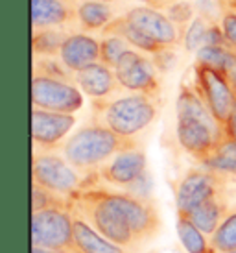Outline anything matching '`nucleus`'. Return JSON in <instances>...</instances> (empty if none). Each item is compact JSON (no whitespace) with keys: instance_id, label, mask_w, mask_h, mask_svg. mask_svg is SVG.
Listing matches in <instances>:
<instances>
[{"instance_id":"nucleus-20","label":"nucleus","mask_w":236,"mask_h":253,"mask_svg":"<svg viewBox=\"0 0 236 253\" xmlns=\"http://www.w3.org/2000/svg\"><path fill=\"white\" fill-rule=\"evenodd\" d=\"M231 205H229V198L227 196H220V198H212L205 202L203 205H199L197 209L188 214V218L194 222L199 229H201L205 235H212V233L218 229V225L223 222V218L227 216Z\"/></svg>"},{"instance_id":"nucleus-23","label":"nucleus","mask_w":236,"mask_h":253,"mask_svg":"<svg viewBox=\"0 0 236 253\" xmlns=\"http://www.w3.org/2000/svg\"><path fill=\"white\" fill-rule=\"evenodd\" d=\"M72 30L41 28L32 30V56L34 57H57L63 41Z\"/></svg>"},{"instance_id":"nucleus-1","label":"nucleus","mask_w":236,"mask_h":253,"mask_svg":"<svg viewBox=\"0 0 236 253\" xmlns=\"http://www.w3.org/2000/svg\"><path fill=\"white\" fill-rule=\"evenodd\" d=\"M70 207L76 216L105 239L135 253L155 239L162 227L159 209L152 198L137 196L104 183L78 190L70 196Z\"/></svg>"},{"instance_id":"nucleus-26","label":"nucleus","mask_w":236,"mask_h":253,"mask_svg":"<svg viewBox=\"0 0 236 253\" xmlns=\"http://www.w3.org/2000/svg\"><path fill=\"white\" fill-rule=\"evenodd\" d=\"M127 50H131L129 42L120 36H104L100 39V61L107 67L115 69L120 57L124 56Z\"/></svg>"},{"instance_id":"nucleus-13","label":"nucleus","mask_w":236,"mask_h":253,"mask_svg":"<svg viewBox=\"0 0 236 253\" xmlns=\"http://www.w3.org/2000/svg\"><path fill=\"white\" fill-rule=\"evenodd\" d=\"M124 17L135 24L137 28L146 32L148 36L153 37L155 41L164 44L168 48H177V44L183 42L187 30L179 28L166 13L152 6H133L124 11Z\"/></svg>"},{"instance_id":"nucleus-6","label":"nucleus","mask_w":236,"mask_h":253,"mask_svg":"<svg viewBox=\"0 0 236 253\" xmlns=\"http://www.w3.org/2000/svg\"><path fill=\"white\" fill-rule=\"evenodd\" d=\"M32 183L65 198H70L72 194H76L78 190L90 185L89 179L81 176L63 157L59 150L34 152L32 155Z\"/></svg>"},{"instance_id":"nucleus-33","label":"nucleus","mask_w":236,"mask_h":253,"mask_svg":"<svg viewBox=\"0 0 236 253\" xmlns=\"http://www.w3.org/2000/svg\"><path fill=\"white\" fill-rule=\"evenodd\" d=\"M135 2H140V4H144V6H152L159 9V0H135Z\"/></svg>"},{"instance_id":"nucleus-25","label":"nucleus","mask_w":236,"mask_h":253,"mask_svg":"<svg viewBox=\"0 0 236 253\" xmlns=\"http://www.w3.org/2000/svg\"><path fill=\"white\" fill-rule=\"evenodd\" d=\"M210 244L216 250V253L236 250V205H231L227 216L223 218L218 229L210 235Z\"/></svg>"},{"instance_id":"nucleus-32","label":"nucleus","mask_w":236,"mask_h":253,"mask_svg":"<svg viewBox=\"0 0 236 253\" xmlns=\"http://www.w3.org/2000/svg\"><path fill=\"white\" fill-rule=\"evenodd\" d=\"M32 253H72L69 250H46V248H35L32 250Z\"/></svg>"},{"instance_id":"nucleus-14","label":"nucleus","mask_w":236,"mask_h":253,"mask_svg":"<svg viewBox=\"0 0 236 253\" xmlns=\"http://www.w3.org/2000/svg\"><path fill=\"white\" fill-rule=\"evenodd\" d=\"M57 59L72 74L100 61V39L87 32H70L63 41Z\"/></svg>"},{"instance_id":"nucleus-35","label":"nucleus","mask_w":236,"mask_h":253,"mask_svg":"<svg viewBox=\"0 0 236 253\" xmlns=\"http://www.w3.org/2000/svg\"><path fill=\"white\" fill-rule=\"evenodd\" d=\"M225 2H227V4H229L233 9H236V0H225Z\"/></svg>"},{"instance_id":"nucleus-37","label":"nucleus","mask_w":236,"mask_h":253,"mask_svg":"<svg viewBox=\"0 0 236 253\" xmlns=\"http://www.w3.org/2000/svg\"><path fill=\"white\" fill-rule=\"evenodd\" d=\"M222 253H236V250H235V252H222Z\"/></svg>"},{"instance_id":"nucleus-3","label":"nucleus","mask_w":236,"mask_h":253,"mask_svg":"<svg viewBox=\"0 0 236 253\" xmlns=\"http://www.w3.org/2000/svg\"><path fill=\"white\" fill-rule=\"evenodd\" d=\"M160 111V98L122 91L109 98L90 100V120L125 139H137L153 126Z\"/></svg>"},{"instance_id":"nucleus-34","label":"nucleus","mask_w":236,"mask_h":253,"mask_svg":"<svg viewBox=\"0 0 236 253\" xmlns=\"http://www.w3.org/2000/svg\"><path fill=\"white\" fill-rule=\"evenodd\" d=\"M229 80H231V85H233V89H235V94H236V65L233 67V71L229 72Z\"/></svg>"},{"instance_id":"nucleus-22","label":"nucleus","mask_w":236,"mask_h":253,"mask_svg":"<svg viewBox=\"0 0 236 253\" xmlns=\"http://www.w3.org/2000/svg\"><path fill=\"white\" fill-rule=\"evenodd\" d=\"M175 229L183 248L188 253H216V250L210 244V237L197 227V225L185 214H177Z\"/></svg>"},{"instance_id":"nucleus-15","label":"nucleus","mask_w":236,"mask_h":253,"mask_svg":"<svg viewBox=\"0 0 236 253\" xmlns=\"http://www.w3.org/2000/svg\"><path fill=\"white\" fill-rule=\"evenodd\" d=\"M78 28L76 4L70 0H32V30Z\"/></svg>"},{"instance_id":"nucleus-31","label":"nucleus","mask_w":236,"mask_h":253,"mask_svg":"<svg viewBox=\"0 0 236 253\" xmlns=\"http://www.w3.org/2000/svg\"><path fill=\"white\" fill-rule=\"evenodd\" d=\"M225 133H227V137H231L233 141H236V106H235V109H233V113H231L227 124H225Z\"/></svg>"},{"instance_id":"nucleus-4","label":"nucleus","mask_w":236,"mask_h":253,"mask_svg":"<svg viewBox=\"0 0 236 253\" xmlns=\"http://www.w3.org/2000/svg\"><path fill=\"white\" fill-rule=\"evenodd\" d=\"M139 144H142V141L120 137L111 129L90 120L81 127H78L72 135H69V139L61 144L59 152L81 176L89 179L90 185H94L100 183L98 170L105 163L120 152Z\"/></svg>"},{"instance_id":"nucleus-16","label":"nucleus","mask_w":236,"mask_h":253,"mask_svg":"<svg viewBox=\"0 0 236 253\" xmlns=\"http://www.w3.org/2000/svg\"><path fill=\"white\" fill-rule=\"evenodd\" d=\"M74 84L90 100L109 98V96L122 91V87L117 80V74H115V69L104 65L102 61L76 72L74 74Z\"/></svg>"},{"instance_id":"nucleus-19","label":"nucleus","mask_w":236,"mask_h":253,"mask_svg":"<svg viewBox=\"0 0 236 253\" xmlns=\"http://www.w3.org/2000/svg\"><path fill=\"white\" fill-rule=\"evenodd\" d=\"M102 36H120L124 37L125 41L129 42V46L135 50H140V52H144L148 56H157L160 54L164 48V44H160L159 41H155L153 37H150L146 32H142L140 28H137L135 24L125 19L124 15H120L117 21H113L107 28L102 32Z\"/></svg>"},{"instance_id":"nucleus-11","label":"nucleus","mask_w":236,"mask_h":253,"mask_svg":"<svg viewBox=\"0 0 236 253\" xmlns=\"http://www.w3.org/2000/svg\"><path fill=\"white\" fill-rule=\"evenodd\" d=\"M146 174L148 157L144 152V144H139V146L127 148L124 152H120L105 163L104 167L98 170V181L107 187L129 190Z\"/></svg>"},{"instance_id":"nucleus-27","label":"nucleus","mask_w":236,"mask_h":253,"mask_svg":"<svg viewBox=\"0 0 236 253\" xmlns=\"http://www.w3.org/2000/svg\"><path fill=\"white\" fill-rule=\"evenodd\" d=\"M212 26V21L208 17H196L192 19V22L187 26V32H185V37H183V42L187 50L190 52H197L205 44V37H207L208 28Z\"/></svg>"},{"instance_id":"nucleus-18","label":"nucleus","mask_w":236,"mask_h":253,"mask_svg":"<svg viewBox=\"0 0 236 253\" xmlns=\"http://www.w3.org/2000/svg\"><path fill=\"white\" fill-rule=\"evenodd\" d=\"M72 253H135L131 250L118 246L96 229H92L85 220L74 214V239H72Z\"/></svg>"},{"instance_id":"nucleus-21","label":"nucleus","mask_w":236,"mask_h":253,"mask_svg":"<svg viewBox=\"0 0 236 253\" xmlns=\"http://www.w3.org/2000/svg\"><path fill=\"white\" fill-rule=\"evenodd\" d=\"M199 165L236 181V141L225 135L222 141L218 142V146L210 152V155Z\"/></svg>"},{"instance_id":"nucleus-17","label":"nucleus","mask_w":236,"mask_h":253,"mask_svg":"<svg viewBox=\"0 0 236 253\" xmlns=\"http://www.w3.org/2000/svg\"><path fill=\"white\" fill-rule=\"evenodd\" d=\"M120 15L118 4L100 2V0H78L76 2V24L79 32L94 34L104 32Z\"/></svg>"},{"instance_id":"nucleus-29","label":"nucleus","mask_w":236,"mask_h":253,"mask_svg":"<svg viewBox=\"0 0 236 253\" xmlns=\"http://www.w3.org/2000/svg\"><path fill=\"white\" fill-rule=\"evenodd\" d=\"M220 26L227 44L236 50V9H233L225 0H220Z\"/></svg>"},{"instance_id":"nucleus-2","label":"nucleus","mask_w":236,"mask_h":253,"mask_svg":"<svg viewBox=\"0 0 236 253\" xmlns=\"http://www.w3.org/2000/svg\"><path fill=\"white\" fill-rule=\"evenodd\" d=\"M175 137L179 146L197 163H203L225 137V127L212 117L194 82H183L175 100Z\"/></svg>"},{"instance_id":"nucleus-5","label":"nucleus","mask_w":236,"mask_h":253,"mask_svg":"<svg viewBox=\"0 0 236 253\" xmlns=\"http://www.w3.org/2000/svg\"><path fill=\"white\" fill-rule=\"evenodd\" d=\"M233 189H235V179L231 177L216 174L205 167L190 169L175 183V211L177 214L188 216L194 209H197L199 205L212 198H231Z\"/></svg>"},{"instance_id":"nucleus-38","label":"nucleus","mask_w":236,"mask_h":253,"mask_svg":"<svg viewBox=\"0 0 236 253\" xmlns=\"http://www.w3.org/2000/svg\"><path fill=\"white\" fill-rule=\"evenodd\" d=\"M70 2H74V4H76V2H78V0H70Z\"/></svg>"},{"instance_id":"nucleus-8","label":"nucleus","mask_w":236,"mask_h":253,"mask_svg":"<svg viewBox=\"0 0 236 253\" xmlns=\"http://www.w3.org/2000/svg\"><path fill=\"white\" fill-rule=\"evenodd\" d=\"M32 107L74 115L83 107V92L70 80L32 71Z\"/></svg>"},{"instance_id":"nucleus-24","label":"nucleus","mask_w":236,"mask_h":253,"mask_svg":"<svg viewBox=\"0 0 236 253\" xmlns=\"http://www.w3.org/2000/svg\"><path fill=\"white\" fill-rule=\"evenodd\" d=\"M196 63L229 74L236 65V50L231 46H201L196 52Z\"/></svg>"},{"instance_id":"nucleus-28","label":"nucleus","mask_w":236,"mask_h":253,"mask_svg":"<svg viewBox=\"0 0 236 253\" xmlns=\"http://www.w3.org/2000/svg\"><path fill=\"white\" fill-rule=\"evenodd\" d=\"M70 198L59 196L52 190H46L39 187V185H34L32 183V212L34 211H41V209H46V207H54V205H61L67 204Z\"/></svg>"},{"instance_id":"nucleus-10","label":"nucleus","mask_w":236,"mask_h":253,"mask_svg":"<svg viewBox=\"0 0 236 253\" xmlns=\"http://www.w3.org/2000/svg\"><path fill=\"white\" fill-rule=\"evenodd\" d=\"M194 85L212 117L225 127L236 106V94L231 85L229 74L194 63Z\"/></svg>"},{"instance_id":"nucleus-12","label":"nucleus","mask_w":236,"mask_h":253,"mask_svg":"<svg viewBox=\"0 0 236 253\" xmlns=\"http://www.w3.org/2000/svg\"><path fill=\"white\" fill-rule=\"evenodd\" d=\"M76 124V117L69 113H56L32 107V142L34 152L59 150L69 139Z\"/></svg>"},{"instance_id":"nucleus-36","label":"nucleus","mask_w":236,"mask_h":253,"mask_svg":"<svg viewBox=\"0 0 236 253\" xmlns=\"http://www.w3.org/2000/svg\"><path fill=\"white\" fill-rule=\"evenodd\" d=\"M100 2H113V4H117V0H100Z\"/></svg>"},{"instance_id":"nucleus-7","label":"nucleus","mask_w":236,"mask_h":253,"mask_svg":"<svg viewBox=\"0 0 236 253\" xmlns=\"http://www.w3.org/2000/svg\"><path fill=\"white\" fill-rule=\"evenodd\" d=\"M74 239V212L67 204L32 212V244L46 250H69Z\"/></svg>"},{"instance_id":"nucleus-9","label":"nucleus","mask_w":236,"mask_h":253,"mask_svg":"<svg viewBox=\"0 0 236 253\" xmlns=\"http://www.w3.org/2000/svg\"><path fill=\"white\" fill-rule=\"evenodd\" d=\"M115 74L120 87L129 92H142L150 96H159L162 91L160 71L152 56L140 50H127L115 67Z\"/></svg>"},{"instance_id":"nucleus-30","label":"nucleus","mask_w":236,"mask_h":253,"mask_svg":"<svg viewBox=\"0 0 236 253\" xmlns=\"http://www.w3.org/2000/svg\"><path fill=\"white\" fill-rule=\"evenodd\" d=\"M166 15L183 30H187V26L192 22V7L187 2H174L166 7Z\"/></svg>"}]
</instances>
